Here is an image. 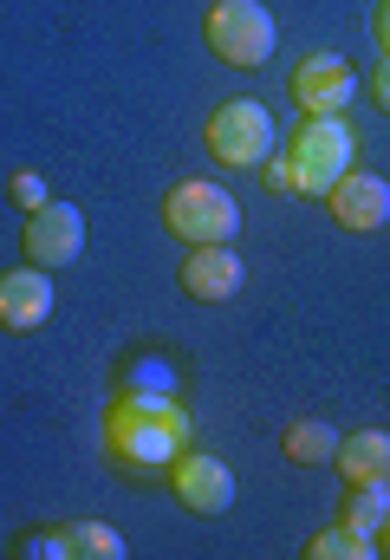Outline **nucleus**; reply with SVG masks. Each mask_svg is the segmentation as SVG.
<instances>
[{
  "label": "nucleus",
  "mask_w": 390,
  "mask_h": 560,
  "mask_svg": "<svg viewBox=\"0 0 390 560\" xmlns=\"http://www.w3.org/2000/svg\"><path fill=\"white\" fill-rule=\"evenodd\" d=\"M358 156V131L345 118H299L286 138V170H293V196H332L339 176H352Z\"/></svg>",
  "instance_id": "f257e3e1"
},
{
  "label": "nucleus",
  "mask_w": 390,
  "mask_h": 560,
  "mask_svg": "<svg viewBox=\"0 0 390 560\" xmlns=\"http://www.w3.org/2000/svg\"><path fill=\"white\" fill-rule=\"evenodd\" d=\"M196 443V418L189 411H169V418H125V423H105V456L118 476H169V463Z\"/></svg>",
  "instance_id": "f03ea898"
},
{
  "label": "nucleus",
  "mask_w": 390,
  "mask_h": 560,
  "mask_svg": "<svg viewBox=\"0 0 390 560\" xmlns=\"http://www.w3.org/2000/svg\"><path fill=\"white\" fill-rule=\"evenodd\" d=\"M163 229L182 242V248H209V242H235L241 235V202L209 183V176H189L163 196Z\"/></svg>",
  "instance_id": "7ed1b4c3"
},
{
  "label": "nucleus",
  "mask_w": 390,
  "mask_h": 560,
  "mask_svg": "<svg viewBox=\"0 0 390 560\" xmlns=\"http://www.w3.org/2000/svg\"><path fill=\"white\" fill-rule=\"evenodd\" d=\"M202 143H209V156L222 170H260L273 156L280 131H273V112L260 98H222L209 112V125H202Z\"/></svg>",
  "instance_id": "20e7f679"
},
{
  "label": "nucleus",
  "mask_w": 390,
  "mask_h": 560,
  "mask_svg": "<svg viewBox=\"0 0 390 560\" xmlns=\"http://www.w3.org/2000/svg\"><path fill=\"white\" fill-rule=\"evenodd\" d=\"M202 39H209V52H215L222 66H235V72H260V66L273 59L280 26H273V13H267L260 0H215L209 20H202Z\"/></svg>",
  "instance_id": "39448f33"
},
{
  "label": "nucleus",
  "mask_w": 390,
  "mask_h": 560,
  "mask_svg": "<svg viewBox=\"0 0 390 560\" xmlns=\"http://www.w3.org/2000/svg\"><path fill=\"white\" fill-rule=\"evenodd\" d=\"M286 92H293L299 118H345L352 98H358V72H352L345 52H306L286 79Z\"/></svg>",
  "instance_id": "423d86ee"
},
{
  "label": "nucleus",
  "mask_w": 390,
  "mask_h": 560,
  "mask_svg": "<svg viewBox=\"0 0 390 560\" xmlns=\"http://www.w3.org/2000/svg\"><path fill=\"white\" fill-rule=\"evenodd\" d=\"M20 255L33 261V268H72L79 255H85V215L72 209V202H39L33 215H26V229H20Z\"/></svg>",
  "instance_id": "0eeeda50"
},
{
  "label": "nucleus",
  "mask_w": 390,
  "mask_h": 560,
  "mask_svg": "<svg viewBox=\"0 0 390 560\" xmlns=\"http://www.w3.org/2000/svg\"><path fill=\"white\" fill-rule=\"evenodd\" d=\"M169 489H176V502H182L189 515H228V509H235V469H228L222 456L196 450V443L169 463Z\"/></svg>",
  "instance_id": "6e6552de"
},
{
  "label": "nucleus",
  "mask_w": 390,
  "mask_h": 560,
  "mask_svg": "<svg viewBox=\"0 0 390 560\" xmlns=\"http://www.w3.org/2000/svg\"><path fill=\"white\" fill-rule=\"evenodd\" d=\"M241 280H248V261L235 255V242L189 248V255H182V268H176V287H182L189 300H202V306H222V300H235V293H241Z\"/></svg>",
  "instance_id": "1a4fd4ad"
},
{
  "label": "nucleus",
  "mask_w": 390,
  "mask_h": 560,
  "mask_svg": "<svg viewBox=\"0 0 390 560\" xmlns=\"http://www.w3.org/2000/svg\"><path fill=\"white\" fill-rule=\"evenodd\" d=\"M326 209H332V222H339L345 235H371V229L390 222V183L352 170V176H339V189L326 196Z\"/></svg>",
  "instance_id": "9d476101"
},
{
  "label": "nucleus",
  "mask_w": 390,
  "mask_h": 560,
  "mask_svg": "<svg viewBox=\"0 0 390 560\" xmlns=\"http://www.w3.org/2000/svg\"><path fill=\"white\" fill-rule=\"evenodd\" d=\"M52 319V280L46 268H7L0 275V326L7 332H39Z\"/></svg>",
  "instance_id": "9b49d317"
},
{
  "label": "nucleus",
  "mask_w": 390,
  "mask_h": 560,
  "mask_svg": "<svg viewBox=\"0 0 390 560\" xmlns=\"http://www.w3.org/2000/svg\"><path fill=\"white\" fill-rule=\"evenodd\" d=\"M339 476L345 482H390V430H352L339 436Z\"/></svg>",
  "instance_id": "f8f14e48"
},
{
  "label": "nucleus",
  "mask_w": 390,
  "mask_h": 560,
  "mask_svg": "<svg viewBox=\"0 0 390 560\" xmlns=\"http://www.w3.org/2000/svg\"><path fill=\"white\" fill-rule=\"evenodd\" d=\"M280 456H286V463H299V469H319V463H332V456H339V430H332L326 418L286 423V436H280Z\"/></svg>",
  "instance_id": "ddd939ff"
},
{
  "label": "nucleus",
  "mask_w": 390,
  "mask_h": 560,
  "mask_svg": "<svg viewBox=\"0 0 390 560\" xmlns=\"http://www.w3.org/2000/svg\"><path fill=\"white\" fill-rule=\"evenodd\" d=\"M390 515V482H345V502H339V522L358 528V535H378Z\"/></svg>",
  "instance_id": "4468645a"
},
{
  "label": "nucleus",
  "mask_w": 390,
  "mask_h": 560,
  "mask_svg": "<svg viewBox=\"0 0 390 560\" xmlns=\"http://www.w3.org/2000/svg\"><path fill=\"white\" fill-rule=\"evenodd\" d=\"M59 535H66V555L72 560H125L130 555L125 535H118L111 522H98V515H92V522H66Z\"/></svg>",
  "instance_id": "2eb2a0df"
},
{
  "label": "nucleus",
  "mask_w": 390,
  "mask_h": 560,
  "mask_svg": "<svg viewBox=\"0 0 390 560\" xmlns=\"http://www.w3.org/2000/svg\"><path fill=\"white\" fill-rule=\"evenodd\" d=\"M306 560H378V535H358V528H326L306 541Z\"/></svg>",
  "instance_id": "dca6fc26"
},
{
  "label": "nucleus",
  "mask_w": 390,
  "mask_h": 560,
  "mask_svg": "<svg viewBox=\"0 0 390 560\" xmlns=\"http://www.w3.org/2000/svg\"><path fill=\"white\" fill-rule=\"evenodd\" d=\"M13 555H39V560H72V555H66V535H59V528H39V535H20V541H13Z\"/></svg>",
  "instance_id": "f3484780"
},
{
  "label": "nucleus",
  "mask_w": 390,
  "mask_h": 560,
  "mask_svg": "<svg viewBox=\"0 0 390 560\" xmlns=\"http://www.w3.org/2000/svg\"><path fill=\"white\" fill-rule=\"evenodd\" d=\"M7 189H13V202H20V209H26V215H33V209H39V202H52V196H46V183H39V176H33V170H20V176H13V183H7Z\"/></svg>",
  "instance_id": "a211bd4d"
},
{
  "label": "nucleus",
  "mask_w": 390,
  "mask_h": 560,
  "mask_svg": "<svg viewBox=\"0 0 390 560\" xmlns=\"http://www.w3.org/2000/svg\"><path fill=\"white\" fill-rule=\"evenodd\" d=\"M260 176H267V189H273V196H293V170H286V156H267V163H260Z\"/></svg>",
  "instance_id": "6ab92c4d"
},
{
  "label": "nucleus",
  "mask_w": 390,
  "mask_h": 560,
  "mask_svg": "<svg viewBox=\"0 0 390 560\" xmlns=\"http://www.w3.org/2000/svg\"><path fill=\"white\" fill-rule=\"evenodd\" d=\"M371 98H378V112H390V59L371 72Z\"/></svg>",
  "instance_id": "aec40b11"
},
{
  "label": "nucleus",
  "mask_w": 390,
  "mask_h": 560,
  "mask_svg": "<svg viewBox=\"0 0 390 560\" xmlns=\"http://www.w3.org/2000/svg\"><path fill=\"white\" fill-rule=\"evenodd\" d=\"M378 46H385V59H390V0H378Z\"/></svg>",
  "instance_id": "412c9836"
},
{
  "label": "nucleus",
  "mask_w": 390,
  "mask_h": 560,
  "mask_svg": "<svg viewBox=\"0 0 390 560\" xmlns=\"http://www.w3.org/2000/svg\"><path fill=\"white\" fill-rule=\"evenodd\" d=\"M378 555L390 560V515H385V528H378Z\"/></svg>",
  "instance_id": "4be33fe9"
}]
</instances>
